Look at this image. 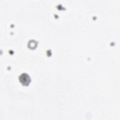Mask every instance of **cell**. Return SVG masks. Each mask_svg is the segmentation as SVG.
Segmentation results:
<instances>
[{
    "label": "cell",
    "mask_w": 120,
    "mask_h": 120,
    "mask_svg": "<svg viewBox=\"0 0 120 120\" xmlns=\"http://www.w3.org/2000/svg\"><path fill=\"white\" fill-rule=\"evenodd\" d=\"M19 80L22 84L26 86L28 85L30 82V78L26 73L22 74L19 77Z\"/></svg>",
    "instance_id": "cell-1"
}]
</instances>
